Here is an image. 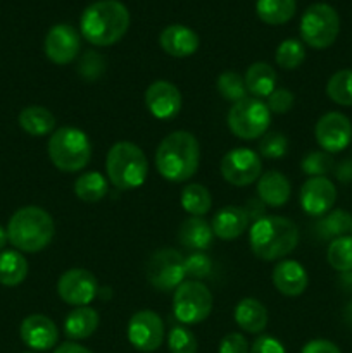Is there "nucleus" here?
Returning a JSON list of instances; mask_svg holds the SVG:
<instances>
[{
	"label": "nucleus",
	"instance_id": "nucleus-1",
	"mask_svg": "<svg viewBox=\"0 0 352 353\" xmlns=\"http://www.w3.org/2000/svg\"><path fill=\"white\" fill-rule=\"evenodd\" d=\"M130 12L119 0H97L90 3L79 19V33L95 47H110L126 34Z\"/></svg>",
	"mask_w": 352,
	"mask_h": 353
},
{
	"label": "nucleus",
	"instance_id": "nucleus-2",
	"mask_svg": "<svg viewBox=\"0 0 352 353\" xmlns=\"http://www.w3.org/2000/svg\"><path fill=\"white\" fill-rule=\"evenodd\" d=\"M200 164V145L188 131H175L159 143L155 168L171 183L188 181Z\"/></svg>",
	"mask_w": 352,
	"mask_h": 353
},
{
	"label": "nucleus",
	"instance_id": "nucleus-3",
	"mask_svg": "<svg viewBox=\"0 0 352 353\" xmlns=\"http://www.w3.org/2000/svg\"><path fill=\"white\" fill-rule=\"evenodd\" d=\"M254 255L271 262L286 257L299 243V228L293 221L282 216H264L254 221L248 233Z\"/></svg>",
	"mask_w": 352,
	"mask_h": 353
},
{
	"label": "nucleus",
	"instance_id": "nucleus-4",
	"mask_svg": "<svg viewBox=\"0 0 352 353\" xmlns=\"http://www.w3.org/2000/svg\"><path fill=\"white\" fill-rule=\"evenodd\" d=\"M54 219L47 210L28 205L12 214L7 224V238L19 252L37 254L50 245L54 238Z\"/></svg>",
	"mask_w": 352,
	"mask_h": 353
},
{
	"label": "nucleus",
	"instance_id": "nucleus-5",
	"mask_svg": "<svg viewBox=\"0 0 352 353\" xmlns=\"http://www.w3.org/2000/svg\"><path fill=\"white\" fill-rule=\"evenodd\" d=\"M106 171L109 181L121 192L138 188L148 174V162L144 150L131 141H117L107 152Z\"/></svg>",
	"mask_w": 352,
	"mask_h": 353
},
{
	"label": "nucleus",
	"instance_id": "nucleus-6",
	"mask_svg": "<svg viewBox=\"0 0 352 353\" xmlns=\"http://www.w3.org/2000/svg\"><path fill=\"white\" fill-rule=\"evenodd\" d=\"M48 157L52 164L64 172H78L90 164L92 141L85 131L72 126L59 128L48 138Z\"/></svg>",
	"mask_w": 352,
	"mask_h": 353
},
{
	"label": "nucleus",
	"instance_id": "nucleus-7",
	"mask_svg": "<svg viewBox=\"0 0 352 353\" xmlns=\"http://www.w3.org/2000/svg\"><path fill=\"white\" fill-rule=\"evenodd\" d=\"M300 38L304 43L316 50L331 47L340 33V17L328 3H313L306 9L300 19Z\"/></svg>",
	"mask_w": 352,
	"mask_h": 353
},
{
	"label": "nucleus",
	"instance_id": "nucleus-8",
	"mask_svg": "<svg viewBox=\"0 0 352 353\" xmlns=\"http://www.w3.org/2000/svg\"><path fill=\"white\" fill-rule=\"evenodd\" d=\"M228 128L240 140H255L268 133L271 112L261 99L247 97L233 103L226 117Z\"/></svg>",
	"mask_w": 352,
	"mask_h": 353
},
{
	"label": "nucleus",
	"instance_id": "nucleus-9",
	"mask_svg": "<svg viewBox=\"0 0 352 353\" xmlns=\"http://www.w3.org/2000/svg\"><path fill=\"white\" fill-rule=\"evenodd\" d=\"M213 295L200 281H183L173 296V314L183 324H199L211 316Z\"/></svg>",
	"mask_w": 352,
	"mask_h": 353
},
{
	"label": "nucleus",
	"instance_id": "nucleus-10",
	"mask_svg": "<svg viewBox=\"0 0 352 353\" xmlns=\"http://www.w3.org/2000/svg\"><path fill=\"white\" fill-rule=\"evenodd\" d=\"M145 272L157 292H171L185 279V257L175 248H161L150 255Z\"/></svg>",
	"mask_w": 352,
	"mask_h": 353
},
{
	"label": "nucleus",
	"instance_id": "nucleus-11",
	"mask_svg": "<svg viewBox=\"0 0 352 353\" xmlns=\"http://www.w3.org/2000/svg\"><path fill=\"white\" fill-rule=\"evenodd\" d=\"M262 162L257 152L238 147L228 152L221 161V176L233 186H248L261 178Z\"/></svg>",
	"mask_w": 352,
	"mask_h": 353
},
{
	"label": "nucleus",
	"instance_id": "nucleus-12",
	"mask_svg": "<svg viewBox=\"0 0 352 353\" xmlns=\"http://www.w3.org/2000/svg\"><path fill=\"white\" fill-rule=\"evenodd\" d=\"M128 340L138 352H155L164 340V323L154 310H140L128 323Z\"/></svg>",
	"mask_w": 352,
	"mask_h": 353
},
{
	"label": "nucleus",
	"instance_id": "nucleus-13",
	"mask_svg": "<svg viewBox=\"0 0 352 353\" xmlns=\"http://www.w3.org/2000/svg\"><path fill=\"white\" fill-rule=\"evenodd\" d=\"M314 137L324 152L338 154L345 150L352 141L351 119L342 112H326L316 123Z\"/></svg>",
	"mask_w": 352,
	"mask_h": 353
},
{
	"label": "nucleus",
	"instance_id": "nucleus-14",
	"mask_svg": "<svg viewBox=\"0 0 352 353\" xmlns=\"http://www.w3.org/2000/svg\"><path fill=\"white\" fill-rule=\"evenodd\" d=\"M57 293L69 305L86 307L99 295V283L86 269H69L59 278Z\"/></svg>",
	"mask_w": 352,
	"mask_h": 353
},
{
	"label": "nucleus",
	"instance_id": "nucleus-15",
	"mask_svg": "<svg viewBox=\"0 0 352 353\" xmlns=\"http://www.w3.org/2000/svg\"><path fill=\"white\" fill-rule=\"evenodd\" d=\"M45 55L57 65H66L75 61L81 48L78 30L71 24H55L45 37Z\"/></svg>",
	"mask_w": 352,
	"mask_h": 353
},
{
	"label": "nucleus",
	"instance_id": "nucleus-16",
	"mask_svg": "<svg viewBox=\"0 0 352 353\" xmlns=\"http://www.w3.org/2000/svg\"><path fill=\"white\" fill-rule=\"evenodd\" d=\"M335 200H337V188L324 176L307 179L299 193L300 207L311 217L326 216L335 205Z\"/></svg>",
	"mask_w": 352,
	"mask_h": 353
},
{
	"label": "nucleus",
	"instance_id": "nucleus-17",
	"mask_svg": "<svg viewBox=\"0 0 352 353\" xmlns=\"http://www.w3.org/2000/svg\"><path fill=\"white\" fill-rule=\"evenodd\" d=\"M145 105L155 119H175L182 109V93L173 83L159 79L145 90Z\"/></svg>",
	"mask_w": 352,
	"mask_h": 353
},
{
	"label": "nucleus",
	"instance_id": "nucleus-18",
	"mask_svg": "<svg viewBox=\"0 0 352 353\" xmlns=\"http://www.w3.org/2000/svg\"><path fill=\"white\" fill-rule=\"evenodd\" d=\"M21 340L31 350L47 352L57 345L59 330L52 319L43 314H31L21 323Z\"/></svg>",
	"mask_w": 352,
	"mask_h": 353
},
{
	"label": "nucleus",
	"instance_id": "nucleus-19",
	"mask_svg": "<svg viewBox=\"0 0 352 353\" xmlns=\"http://www.w3.org/2000/svg\"><path fill=\"white\" fill-rule=\"evenodd\" d=\"M159 45L168 55L176 59L190 57L199 48V34L183 24H169L159 34Z\"/></svg>",
	"mask_w": 352,
	"mask_h": 353
},
{
	"label": "nucleus",
	"instance_id": "nucleus-20",
	"mask_svg": "<svg viewBox=\"0 0 352 353\" xmlns=\"http://www.w3.org/2000/svg\"><path fill=\"white\" fill-rule=\"evenodd\" d=\"M273 285L282 295L299 296L306 292L307 272L297 261H282L273 269Z\"/></svg>",
	"mask_w": 352,
	"mask_h": 353
},
{
	"label": "nucleus",
	"instance_id": "nucleus-21",
	"mask_svg": "<svg viewBox=\"0 0 352 353\" xmlns=\"http://www.w3.org/2000/svg\"><path fill=\"white\" fill-rule=\"evenodd\" d=\"M248 226V216L242 207L228 205L217 210L213 217V228L214 236L221 238V240H235V238L242 236Z\"/></svg>",
	"mask_w": 352,
	"mask_h": 353
},
{
	"label": "nucleus",
	"instance_id": "nucleus-22",
	"mask_svg": "<svg viewBox=\"0 0 352 353\" xmlns=\"http://www.w3.org/2000/svg\"><path fill=\"white\" fill-rule=\"evenodd\" d=\"M292 186L285 174L278 171H268L259 178L257 195L264 205L283 207L290 199Z\"/></svg>",
	"mask_w": 352,
	"mask_h": 353
},
{
	"label": "nucleus",
	"instance_id": "nucleus-23",
	"mask_svg": "<svg viewBox=\"0 0 352 353\" xmlns=\"http://www.w3.org/2000/svg\"><path fill=\"white\" fill-rule=\"evenodd\" d=\"M214 233L211 224L202 217H188L179 224L178 241L193 252H202L213 245Z\"/></svg>",
	"mask_w": 352,
	"mask_h": 353
},
{
	"label": "nucleus",
	"instance_id": "nucleus-24",
	"mask_svg": "<svg viewBox=\"0 0 352 353\" xmlns=\"http://www.w3.org/2000/svg\"><path fill=\"white\" fill-rule=\"evenodd\" d=\"M235 323L245 333H262L268 326V310L259 300L244 299L235 307Z\"/></svg>",
	"mask_w": 352,
	"mask_h": 353
},
{
	"label": "nucleus",
	"instance_id": "nucleus-25",
	"mask_svg": "<svg viewBox=\"0 0 352 353\" xmlns=\"http://www.w3.org/2000/svg\"><path fill=\"white\" fill-rule=\"evenodd\" d=\"M99 327V312L92 307H76L64 321V333L69 340H86Z\"/></svg>",
	"mask_w": 352,
	"mask_h": 353
},
{
	"label": "nucleus",
	"instance_id": "nucleus-26",
	"mask_svg": "<svg viewBox=\"0 0 352 353\" xmlns=\"http://www.w3.org/2000/svg\"><path fill=\"white\" fill-rule=\"evenodd\" d=\"M17 121H19L21 130L31 137H47L55 128L54 114L41 105L24 107Z\"/></svg>",
	"mask_w": 352,
	"mask_h": 353
},
{
	"label": "nucleus",
	"instance_id": "nucleus-27",
	"mask_svg": "<svg viewBox=\"0 0 352 353\" xmlns=\"http://www.w3.org/2000/svg\"><path fill=\"white\" fill-rule=\"evenodd\" d=\"M244 79L245 86H247V92L251 95H254V99H262V97L268 99L276 90V72L266 62H254L247 69Z\"/></svg>",
	"mask_w": 352,
	"mask_h": 353
},
{
	"label": "nucleus",
	"instance_id": "nucleus-28",
	"mask_svg": "<svg viewBox=\"0 0 352 353\" xmlns=\"http://www.w3.org/2000/svg\"><path fill=\"white\" fill-rule=\"evenodd\" d=\"M28 276V262L19 250L0 252V285H21Z\"/></svg>",
	"mask_w": 352,
	"mask_h": 353
},
{
	"label": "nucleus",
	"instance_id": "nucleus-29",
	"mask_svg": "<svg viewBox=\"0 0 352 353\" xmlns=\"http://www.w3.org/2000/svg\"><path fill=\"white\" fill-rule=\"evenodd\" d=\"M297 2L295 0H257L255 2V12L257 17L266 24L280 26L285 24L295 16Z\"/></svg>",
	"mask_w": 352,
	"mask_h": 353
},
{
	"label": "nucleus",
	"instance_id": "nucleus-30",
	"mask_svg": "<svg viewBox=\"0 0 352 353\" xmlns=\"http://www.w3.org/2000/svg\"><path fill=\"white\" fill-rule=\"evenodd\" d=\"M107 192H109L107 179L97 171L85 172V174H81L75 181V195L78 196L81 202H99V200H102L104 196L107 195Z\"/></svg>",
	"mask_w": 352,
	"mask_h": 353
},
{
	"label": "nucleus",
	"instance_id": "nucleus-31",
	"mask_svg": "<svg viewBox=\"0 0 352 353\" xmlns=\"http://www.w3.org/2000/svg\"><path fill=\"white\" fill-rule=\"evenodd\" d=\"M179 202H182V207L185 212L195 217H202L204 214L209 212L211 205H213L209 190L206 186L199 185V183H190V185H186L182 190Z\"/></svg>",
	"mask_w": 352,
	"mask_h": 353
},
{
	"label": "nucleus",
	"instance_id": "nucleus-32",
	"mask_svg": "<svg viewBox=\"0 0 352 353\" xmlns=\"http://www.w3.org/2000/svg\"><path fill=\"white\" fill-rule=\"evenodd\" d=\"M351 223L352 216L347 210L335 209L317 221L316 230L323 240H335V238L345 236V233L351 231Z\"/></svg>",
	"mask_w": 352,
	"mask_h": 353
},
{
	"label": "nucleus",
	"instance_id": "nucleus-33",
	"mask_svg": "<svg viewBox=\"0 0 352 353\" xmlns=\"http://www.w3.org/2000/svg\"><path fill=\"white\" fill-rule=\"evenodd\" d=\"M326 95L338 105H352V69H342L328 79Z\"/></svg>",
	"mask_w": 352,
	"mask_h": 353
},
{
	"label": "nucleus",
	"instance_id": "nucleus-34",
	"mask_svg": "<svg viewBox=\"0 0 352 353\" xmlns=\"http://www.w3.org/2000/svg\"><path fill=\"white\" fill-rule=\"evenodd\" d=\"M328 264L338 272L352 271V236H340L331 240L326 252Z\"/></svg>",
	"mask_w": 352,
	"mask_h": 353
},
{
	"label": "nucleus",
	"instance_id": "nucleus-35",
	"mask_svg": "<svg viewBox=\"0 0 352 353\" xmlns=\"http://www.w3.org/2000/svg\"><path fill=\"white\" fill-rule=\"evenodd\" d=\"M306 59V48L302 41L295 38H286L276 48V64L285 71H293L300 68V64Z\"/></svg>",
	"mask_w": 352,
	"mask_h": 353
},
{
	"label": "nucleus",
	"instance_id": "nucleus-36",
	"mask_svg": "<svg viewBox=\"0 0 352 353\" xmlns=\"http://www.w3.org/2000/svg\"><path fill=\"white\" fill-rule=\"evenodd\" d=\"M216 88L224 100L233 103L247 99L248 93L247 86H245L244 76H240L238 72L233 71H226L223 72V74H219V78L216 79Z\"/></svg>",
	"mask_w": 352,
	"mask_h": 353
},
{
	"label": "nucleus",
	"instance_id": "nucleus-37",
	"mask_svg": "<svg viewBox=\"0 0 352 353\" xmlns=\"http://www.w3.org/2000/svg\"><path fill=\"white\" fill-rule=\"evenodd\" d=\"M333 157L331 154L324 150H313L302 159L300 162V169H302L304 174L311 176V178H320L324 176L326 172H330L333 169Z\"/></svg>",
	"mask_w": 352,
	"mask_h": 353
},
{
	"label": "nucleus",
	"instance_id": "nucleus-38",
	"mask_svg": "<svg viewBox=\"0 0 352 353\" xmlns=\"http://www.w3.org/2000/svg\"><path fill=\"white\" fill-rule=\"evenodd\" d=\"M106 68H107L106 57L100 55L99 52L88 50L79 57L78 74L81 76L85 81H97V79L106 72Z\"/></svg>",
	"mask_w": 352,
	"mask_h": 353
},
{
	"label": "nucleus",
	"instance_id": "nucleus-39",
	"mask_svg": "<svg viewBox=\"0 0 352 353\" xmlns=\"http://www.w3.org/2000/svg\"><path fill=\"white\" fill-rule=\"evenodd\" d=\"M289 152V140L280 131H269L259 141V154L266 159H282Z\"/></svg>",
	"mask_w": 352,
	"mask_h": 353
},
{
	"label": "nucleus",
	"instance_id": "nucleus-40",
	"mask_svg": "<svg viewBox=\"0 0 352 353\" xmlns=\"http://www.w3.org/2000/svg\"><path fill=\"white\" fill-rule=\"evenodd\" d=\"M168 347L171 353H195L197 338L188 327L175 326L171 331H169Z\"/></svg>",
	"mask_w": 352,
	"mask_h": 353
},
{
	"label": "nucleus",
	"instance_id": "nucleus-41",
	"mask_svg": "<svg viewBox=\"0 0 352 353\" xmlns=\"http://www.w3.org/2000/svg\"><path fill=\"white\" fill-rule=\"evenodd\" d=\"M211 271H213V261L204 252H193L185 257V272L186 276L193 278V281L204 279L211 274Z\"/></svg>",
	"mask_w": 352,
	"mask_h": 353
},
{
	"label": "nucleus",
	"instance_id": "nucleus-42",
	"mask_svg": "<svg viewBox=\"0 0 352 353\" xmlns=\"http://www.w3.org/2000/svg\"><path fill=\"white\" fill-rule=\"evenodd\" d=\"M293 102H295V97H293V93L290 92V90L276 88L275 92L268 97L266 105H268L269 112L271 114H285L292 109Z\"/></svg>",
	"mask_w": 352,
	"mask_h": 353
},
{
	"label": "nucleus",
	"instance_id": "nucleus-43",
	"mask_svg": "<svg viewBox=\"0 0 352 353\" xmlns=\"http://www.w3.org/2000/svg\"><path fill=\"white\" fill-rule=\"evenodd\" d=\"M217 353H248V341L242 333H228L221 340Z\"/></svg>",
	"mask_w": 352,
	"mask_h": 353
},
{
	"label": "nucleus",
	"instance_id": "nucleus-44",
	"mask_svg": "<svg viewBox=\"0 0 352 353\" xmlns=\"http://www.w3.org/2000/svg\"><path fill=\"white\" fill-rule=\"evenodd\" d=\"M248 353H286V350L282 341L264 334V336H259L252 343V348L248 350Z\"/></svg>",
	"mask_w": 352,
	"mask_h": 353
},
{
	"label": "nucleus",
	"instance_id": "nucleus-45",
	"mask_svg": "<svg viewBox=\"0 0 352 353\" xmlns=\"http://www.w3.org/2000/svg\"><path fill=\"white\" fill-rule=\"evenodd\" d=\"M300 353H342L340 348L328 340H311L302 347Z\"/></svg>",
	"mask_w": 352,
	"mask_h": 353
},
{
	"label": "nucleus",
	"instance_id": "nucleus-46",
	"mask_svg": "<svg viewBox=\"0 0 352 353\" xmlns=\"http://www.w3.org/2000/svg\"><path fill=\"white\" fill-rule=\"evenodd\" d=\"M335 176L340 183H351L352 181V159L340 162V164L335 168Z\"/></svg>",
	"mask_w": 352,
	"mask_h": 353
},
{
	"label": "nucleus",
	"instance_id": "nucleus-47",
	"mask_svg": "<svg viewBox=\"0 0 352 353\" xmlns=\"http://www.w3.org/2000/svg\"><path fill=\"white\" fill-rule=\"evenodd\" d=\"M264 203L261 202V200H251V202L247 203V205H245V212H247V216H248V219H254V221H257V219H261V217H264Z\"/></svg>",
	"mask_w": 352,
	"mask_h": 353
},
{
	"label": "nucleus",
	"instance_id": "nucleus-48",
	"mask_svg": "<svg viewBox=\"0 0 352 353\" xmlns=\"http://www.w3.org/2000/svg\"><path fill=\"white\" fill-rule=\"evenodd\" d=\"M54 353H93V352H90L88 348L81 347V345L68 341V343L59 345V347L54 350Z\"/></svg>",
	"mask_w": 352,
	"mask_h": 353
},
{
	"label": "nucleus",
	"instance_id": "nucleus-49",
	"mask_svg": "<svg viewBox=\"0 0 352 353\" xmlns=\"http://www.w3.org/2000/svg\"><path fill=\"white\" fill-rule=\"evenodd\" d=\"M7 241H9V238H7V231L0 226V252L3 250V247H6Z\"/></svg>",
	"mask_w": 352,
	"mask_h": 353
},
{
	"label": "nucleus",
	"instance_id": "nucleus-50",
	"mask_svg": "<svg viewBox=\"0 0 352 353\" xmlns=\"http://www.w3.org/2000/svg\"><path fill=\"white\" fill-rule=\"evenodd\" d=\"M344 314H345V321H347V323L352 326V302L349 303L347 307H345V312Z\"/></svg>",
	"mask_w": 352,
	"mask_h": 353
},
{
	"label": "nucleus",
	"instance_id": "nucleus-51",
	"mask_svg": "<svg viewBox=\"0 0 352 353\" xmlns=\"http://www.w3.org/2000/svg\"><path fill=\"white\" fill-rule=\"evenodd\" d=\"M351 233H352V223H351Z\"/></svg>",
	"mask_w": 352,
	"mask_h": 353
}]
</instances>
